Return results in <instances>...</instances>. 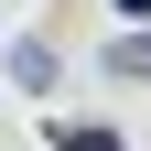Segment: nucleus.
Wrapping results in <instances>:
<instances>
[{
	"label": "nucleus",
	"mask_w": 151,
	"mask_h": 151,
	"mask_svg": "<svg viewBox=\"0 0 151 151\" xmlns=\"http://www.w3.org/2000/svg\"><path fill=\"white\" fill-rule=\"evenodd\" d=\"M54 151H129V140L97 129V119H54Z\"/></svg>",
	"instance_id": "2"
},
{
	"label": "nucleus",
	"mask_w": 151,
	"mask_h": 151,
	"mask_svg": "<svg viewBox=\"0 0 151 151\" xmlns=\"http://www.w3.org/2000/svg\"><path fill=\"white\" fill-rule=\"evenodd\" d=\"M108 76H151V32H129V43H108Z\"/></svg>",
	"instance_id": "3"
},
{
	"label": "nucleus",
	"mask_w": 151,
	"mask_h": 151,
	"mask_svg": "<svg viewBox=\"0 0 151 151\" xmlns=\"http://www.w3.org/2000/svg\"><path fill=\"white\" fill-rule=\"evenodd\" d=\"M11 86H22V97L54 86V43H11Z\"/></svg>",
	"instance_id": "1"
},
{
	"label": "nucleus",
	"mask_w": 151,
	"mask_h": 151,
	"mask_svg": "<svg viewBox=\"0 0 151 151\" xmlns=\"http://www.w3.org/2000/svg\"><path fill=\"white\" fill-rule=\"evenodd\" d=\"M108 11H119V22H151V0H108Z\"/></svg>",
	"instance_id": "4"
}]
</instances>
